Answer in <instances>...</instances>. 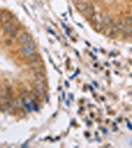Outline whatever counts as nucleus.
Returning a JSON list of instances; mask_svg holds the SVG:
<instances>
[{"label":"nucleus","instance_id":"obj_10","mask_svg":"<svg viewBox=\"0 0 132 148\" xmlns=\"http://www.w3.org/2000/svg\"><path fill=\"white\" fill-rule=\"evenodd\" d=\"M72 1H73V3L75 4H79V3H82V2H88L87 0H72Z\"/></svg>","mask_w":132,"mask_h":148},{"label":"nucleus","instance_id":"obj_4","mask_svg":"<svg viewBox=\"0 0 132 148\" xmlns=\"http://www.w3.org/2000/svg\"><path fill=\"white\" fill-rule=\"evenodd\" d=\"M36 51H37V45L34 42H29V44L25 45V46H23V47L21 49V52H22L24 57L33 53V52H35Z\"/></svg>","mask_w":132,"mask_h":148},{"label":"nucleus","instance_id":"obj_2","mask_svg":"<svg viewBox=\"0 0 132 148\" xmlns=\"http://www.w3.org/2000/svg\"><path fill=\"white\" fill-rule=\"evenodd\" d=\"M90 20L92 21L94 29L96 31H98V32H103L104 31V29L105 27V24L104 22V14L95 12L94 15L90 18Z\"/></svg>","mask_w":132,"mask_h":148},{"label":"nucleus","instance_id":"obj_3","mask_svg":"<svg viewBox=\"0 0 132 148\" xmlns=\"http://www.w3.org/2000/svg\"><path fill=\"white\" fill-rule=\"evenodd\" d=\"M103 32H105V34L107 36V37H114V36L117 35V33L119 32L118 29H117L116 23L114 22H111L109 23V25H107L104 29V31Z\"/></svg>","mask_w":132,"mask_h":148},{"label":"nucleus","instance_id":"obj_8","mask_svg":"<svg viewBox=\"0 0 132 148\" xmlns=\"http://www.w3.org/2000/svg\"><path fill=\"white\" fill-rule=\"evenodd\" d=\"M24 58L26 59L27 61H29V62H35V61H39L40 60V57L39 56V53H37V52H33V53L29 54V56H25Z\"/></svg>","mask_w":132,"mask_h":148},{"label":"nucleus","instance_id":"obj_1","mask_svg":"<svg viewBox=\"0 0 132 148\" xmlns=\"http://www.w3.org/2000/svg\"><path fill=\"white\" fill-rule=\"evenodd\" d=\"M76 9L78 10L79 13H81L86 18L90 19L95 13V9L90 2H82V3L76 4Z\"/></svg>","mask_w":132,"mask_h":148},{"label":"nucleus","instance_id":"obj_7","mask_svg":"<svg viewBox=\"0 0 132 148\" xmlns=\"http://www.w3.org/2000/svg\"><path fill=\"white\" fill-rule=\"evenodd\" d=\"M15 29H16V26L14 25L11 21H10V22H7L5 24H3V30H4V32H5L6 34L10 35L11 33L15 30Z\"/></svg>","mask_w":132,"mask_h":148},{"label":"nucleus","instance_id":"obj_6","mask_svg":"<svg viewBox=\"0 0 132 148\" xmlns=\"http://www.w3.org/2000/svg\"><path fill=\"white\" fill-rule=\"evenodd\" d=\"M12 19V14L7 10H3L0 12V22L2 24H5L7 22H10Z\"/></svg>","mask_w":132,"mask_h":148},{"label":"nucleus","instance_id":"obj_5","mask_svg":"<svg viewBox=\"0 0 132 148\" xmlns=\"http://www.w3.org/2000/svg\"><path fill=\"white\" fill-rule=\"evenodd\" d=\"M33 42V37L29 34V33H23V34L20 36L19 40H18L19 45H21L22 47L25 46V45L29 44V42Z\"/></svg>","mask_w":132,"mask_h":148},{"label":"nucleus","instance_id":"obj_9","mask_svg":"<svg viewBox=\"0 0 132 148\" xmlns=\"http://www.w3.org/2000/svg\"><path fill=\"white\" fill-rule=\"evenodd\" d=\"M18 32H19V28L16 27L15 30H14L13 32L10 34V39H15V38L17 37V35H18Z\"/></svg>","mask_w":132,"mask_h":148}]
</instances>
